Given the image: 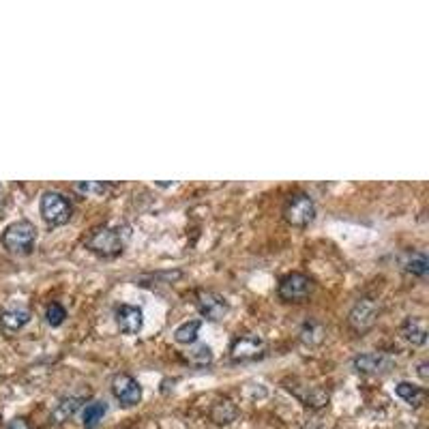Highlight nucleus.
<instances>
[{"instance_id":"19","label":"nucleus","mask_w":429,"mask_h":429,"mask_svg":"<svg viewBox=\"0 0 429 429\" xmlns=\"http://www.w3.org/2000/svg\"><path fill=\"white\" fill-rule=\"evenodd\" d=\"M236 416H238V408L230 399H219L210 408V418L217 425H228V423L236 421Z\"/></svg>"},{"instance_id":"3","label":"nucleus","mask_w":429,"mask_h":429,"mask_svg":"<svg viewBox=\"0 0 429 429\" xmlns=\"http://www.w3.org/2000/svg\"><path fill=\"white\" fill-rule=\"evenodd\" d=\"M39 212L43 222L50 228H60L71 222L73 217V204L60 191H46L39 200Z\"/></svg>"},{"instance_id":"7","label":"nucleus","mask_w":429,"mask_h":429,"mask_svg":"<svg viewBox=\"0 0 429 429\" xmlns=\"http://www.w3.org/2000/svg\"><path fill=\"white\" fill-rule=\"evenodd\" d=\"M380 316V303L371 296H363L359 298L354 307L348 314V324L357 331V333H367Z\"/></svg>"},{"instance_id":"17","label":"nucleus","mask_w":429,"mask_h":429,"mask_svg":"<svg viewBox=\"0 0 429 429\" xmlns=\"http://www.w3.org/2000/svg\"><path fill=\"white\" fill-rule=\"evenodd\" d=\"M200 328H202V320H200V318L187 320V322H183V324L174 331V341L181 343V346H193V343L198 341Z\"/></svg>"},{"instance_id":"2","label":"nucleus","mask_w":429,"mask_h":429,"mask_svg":"<svg viewBox=\"0 0 429 429\" xmlns=\"http://www.w3.org/2000/svg\"><path fill=\"white\" fill-rule=\"evenodd\" d=\"M37 226L32 222L20 219L5 228L3 232V247L13 255H30L37 245Z\"/></svg>"},{"instance_id":"10","label":"nucleus","mask_w":429,"mask_h":429,"mask_svg":"<svg viewBox=\"0 0 429 429\" xmlns=\"http://www.w3.org/2000/svg\"><path fill=\"white\" fill-rule=\"evenodd\" d=\"M352 367L363 376H380L393 367V359L386 352H365L354 357Z\"/></svg>"},{"instance_id":"12","label":"nucleus","mask_w":429,"mask_h":429,"mask_svg":"<svg viewBox=\"0 0 429 429\" xmlns=\"http://www.w3.org/2000/svg\"><path fill=\"white\" fill-rule=\"evenodd\" d=\"M30 322V312L26 307H9L0 312V331L7 337L15 335Z\"/></svg>"},{"instance_id":"5","label":"nucleus","mask_w":429,"mask_h":429,"mask_svg":"<svg viewBox=\"0 0 429 429\" xmlns=\"http://www.w3.org/2000/svg\"><path fill=\"white\" fill-rule=\"evenodd\" d=\"M316 283L309 275L305 273H288L279 279V286H277V294L281 300L286 303H303L305 298L312 296Z\"/></svg>"},{"instance_id":"4","label":"nucleus","mask_w":429,"mask_h":429,"mask_svg":"<svg viewBox=\"0 0 429 429\" xmlns=\"http://www.w3.org/2000/svg\"><path fill=\"white\" fill-rule=\"evenodd\" d=\"M283 219L292 228H307L316 219V202L309 193L305 191H294L288 196L283 204Z\"/></svg>"},{"instance_id":"21","label":"nucleus","mask_w":429,"mask_h":429,"mask_svg":"<svg viewBox=\"0 0 429 429\" xmlns=\"http://www.w3.org/2000/svg\"><path fill=\"white\" fill-rule=\"evenodd\" d=\"M73 189L82 196H89V198H101L110 191V185L103 183V181H82V183H75Z\"/></svg>"},{"instance_id":"24","label":"nucleus","mask_w":429,"mask_h":429,"mask_svg":"<svg viewBox=\"0 0 429 429\" xmlns=\"http://www.w3.org/2000/svg\"><path fill=\"white\" fill-rule=\"evenodd\" d=\"M7 429H30V427H28V423H26V418H22V416H18V418H13V421H9V425H7Z\"/></svg>"},{"instance_id":"11","label":"nucleus","mask_w":429,"mask_h":429,"mask_svg":"<svg viewBox=\"0 0 429 429\" xmlns=\"http://www.w3.org/2000/svg\"><path fill=\"white\" fill-rule=\"evenodd\" d=\"M116 326L124 335H138L144 326V312L136 305H118L114 312Z\"/></svg>"},{"instance_id":"1","label":"nucleus","mask_w":429,"mask_h":429,"mask_svg":"<svg viewBox=\"0 0 429 429\" xmlns=\"http://www.w3.org/2000/svg\"><path fill=\"white\" fill-rule=\"evenodd\" d=\"M129 236H132V232H129L127 226H97L86 236L84 247L97 257L112 260V257H118L124 251Z\"/></svg>"},{"instance_id":"14","label":"nucleus","mask_w":429,"mask_h":429,"mask_svg":"<svg viewBox=\"0 0 429 429\" xmlns=\"http://www.w3.org/2000/svg\"><path fill=\"white\" fill-rule=\"evenodd\" d=\"M402 337L412 346H425L427 343V326L421 318H406L402 324Z\"/></svg>"},{"instance_id":"23","label":"nucleus","mask_w":429,"mask_h":429,"mask_svg":"<svg viewBox=\"0 0 429 429\" xmlns=\"http://www.w3.org/2000/svg\"><path fill=\"white\" fill-rule=\"evenodd\" d=\"M67 320V309L60 305V303H56V300H54V303H50L48 307H46V322L50 324V326H60L63 322Z\"/></svg>"},{"instance_id":"25","label":"nucleus","mask_w":429,"mask_h":429,"mask_svg":"<svg viewBox=\"0 0 429 429\" xmlns=\"http://www.w3.org/2000/svg\"><path fill=\"white\" fill-rule=\"evenodd\" d=\"M418 376H421L423 380H427V363H425V361L418 365Z\"/></svg>"},{"instance_id":"20","label":"nucleus","mask_w":429,"mask_h":429,"mask_svg":"<svg viewBox=\"0 0 429 429\" xmlns=\"http://www.w3.org/2000/svg\"><path fill=\"white\" fill-rule=\"evenodd\" d=\"M185 359L189 361V365L202 369V367H208L214 357H212L210 346H206V343H196V346H191V348L185 352Z\"/></svg>"},{"instance_id":"9","label":"nucleus","mask_w":429,"mask_h":429,"mask_svg":"<svg viewBox=\"0 0 429 429\" xmlns=\"http://www.w3.org/2000/svg\"><path fill=\"white\" fill-rule=\"evenodd\" d=\"M198 312L202 318H206L208 322H219L228 316L230 312V303L228 298L219 292H212V290H202L198 292Z\"/></svg>"},{"instance_id":"16","label":"nucleus","mask_w":429,"mask_h":429,"mask_svg":"<svg viewBox=\"0 0 429 429\" xmlns=\"http://www.w3.org/2000/svg\"><path fill=\"white\" fill-rule=\"evenodd\" d=\"M395 395L402 399V402H406L408 406H412V408H418L423 402H425V397H427V391L423 389V386H418V384H412V382H399L397 386H395Z\"/></svg>"},{"instance_id":"26","label":"nucleus","mask_w":429,"mask_h":429,"mask_svg":"<svg viewBox=\"0 0 429 429\" xmlns=\"http://www.w3.org/2000/svg\"><path fill=\"white\" fill-rule=\"evenodd\" d=\"M5 200H7V193H5V187L0 185V208L5 206Z\"/></svg>"},{"instance_id":"6","label":"nucleus","mask_w":429,"mask_h":429,"mask_svg":"<svg viewBox=\"0 0 429 429\" xmlns=\"http://www.w3.org/2000/svg\"><path fill=\"white\" fill-rule=\"evenodd\" d=\"M267 354V341L264 337L255 333H245L238 335L230 343V361L232 363H251Z\"/></svg>"},{"instance_id":"13","label":"nucleus","mask_w":429,"mask_h":429,"mask_svg":"<svg viewBox=\"0 0 429 429\" xmlns=\"http://www.w3.org/2000/svg\"><path fill=\"white\" fill-rule=\"evenodd\" d=\"M84 402H86L84 395H67V397H63V399L56 404V408L52 410L50 423H52V425H63V423H67L69 418H73V414L82 408Z\"/></svg>"},{"instance_id":"18","label":"nucleus","mask_w":429,"mask_h":429,"mask_svg":"<svg viewBox=\"0 0 429 429\" xmlns=\"http://www.w3.org/2000/svg\"><path fill=\"white\" fill-rule=\"evenodd\" d=\"M324 335H326V328L318 320H307L303 326H300V333H298L300 341H303L305 346H318V343H322Z\"/></svg>"},{"instance_id":"22","label":"nucleus","mask_w":429,"mask_h":429,"mask_svg":"<svg viewBox=\"0 0 429 429\" xmlns=\"http://www.w3.org/2000/svg\"><path fill=\"white\" fill-rule=\"evenodd\" d=\"M406 271L414 277H427V271H429V262H427V255L425 251H416L412 253V257L406 262Z\"/></svg>"},{"instance_id":"15","label":"nucleus","mask_w":429,"mask_h":429,"mask_svg":"<svg viewBox=\"0 0 429 429\" xmlns=\"http://www.w3.org/2000/svg\"><path fill=\"white\" fill-rule=\"evenodd\" d=\"M105 414H108V404L103 399H93L82 410V427L84 429H97Z\"/></svg>"},{"instance_id":"8","label":"nucleus","mask_w":429,"mask_h":429,"mask_svg":"<svg viewBox=\"0 0 429 429\" xmlns=\"http://www.w3.org/2000/svg\"><path fill=\"white\" fill-rule=\"evenodd\" d=\"M112 395L120 406L132 408L142 402V386L132 373H116L112 378Z\"/></svg>"}]
</instances>
